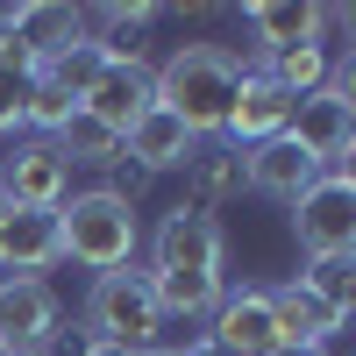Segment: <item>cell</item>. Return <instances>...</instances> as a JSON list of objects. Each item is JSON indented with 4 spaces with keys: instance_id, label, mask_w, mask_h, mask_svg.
I'll use <instances>...</instances> for the list:
<instances>
[{
    "instance_id": "18",
    "label": "cell",
    "mask_w": 356,
    "mask_h": 356,
    "mask_svg": "<svg viewBox=\"0 0 356 356\" xmlns=\"http://www.w3.org/2000/svg\"><path fill=\"white\" fill-rule=\"evenodd\" d=\"M243 193V150H228V143H200L186 157V200L193 214H221V207Z\"/></svg>"
},
{
    "instance_id": "22",
    "label": "cell",
    "mask_w": 356,
    "mask_h": 356,
    "mask_svg": "<svg viewBox=\"0 0 356 356\" xmlns=\"http://www.w3.org/2000/svg\"><path fill=\"white\" fill-rule=\"evenodd\" d=\"M100 72H107V57H100V43H93V36H79L72 50H57L50 65H43V79H57L72 100H86V86H93Z\"/></svg>"
},
{
    "instance_id": "17",
    "label": "cell",
    "mask_w": 356,
    "mask_h": 356,
    "mask_svg": "<svg viewBox=\"0 0 356 356\" xmlns=\"http://www.w3.org/2000/svg\"><path fill=\"white\" fill-rule=\"evenodd\" d=\"M200 150V136L178 122V114H164V107H150L143 122L122 136V157L143 171V178H164V171H186V157Z\"/></svg>"
},
{
    "instance_id": "26",
    "label": "cell",
    "mask_w": 356,
    "mask_h": 356,
    "mask_svg": "<svg viewBox=\"0 0 356 356\" xmlns=\"http://www.w3.org/2000/svg\"><path fill=\"white\" fill-rule=\"evenodd\" d=\"M178 356H221V349H214V342L200 335V342H186V349H178Z\"/></svg>"
},
{
    "instance_id": "13",
    "label": "cell",
    "mask_w": 356,
    "mask_h": 356,
    "mask_svg": "<svg viewBox=\"0 0 356 356\" xmlns=\"http://www.w3.org/2000/svg\"><path fill=\"white\" fill-rule=\"evenodd\" d=\"M93 122H107L114 136H129L143 114L157 107V79H150V65H107L93 86H86V100H79Z\"/></svg>"
},
{
    "instance_id": "27",
    "label": "cell",
    "mask_w": 356,
    "mask_h": 356,
    "mask_svg": "<svg viewBox=\"0 0 356 356\" xmlns=\"http://www.w3.org/2000/svg\"><path fill=\"white\" fill-rule=\"evenodd\" d=\"M79 356H129V349H107V342H86Z\"/></svg>"
},
{
    "instance_id": "25",
    "label": "cell",
    "mask_w": 356,
    "mask_h": 356,
    "mask_svg": "<svg viewBox=\"0 0 356 356\" xmlns=\"http://www.w3.org/2000/svg\"><path fill=\"white\" fill-rule=\"evenodd\" d=\"M271 356H335V349H300V342H278Z\"/></svg>"
},
{
    "instance_id": "11",
    "label": "cell",
    "mask_w": 356,
    "mask_h": 356,
    "mask_svg": "<svg viewBox=\"0 0 356 356\" xmlns=\"http://www.w3.org/2000/svg\"><path fill=\"white\" fill-rule=\"evenodd\" d=\"M57 321L65 307H57L50 278H0V349H50Z\"/></svg>"
},
{
    "instance_id": "24",
    "label": "cell",
    "mask_w": 356,
    "mask_h": 356,
    "mask_svg": "<svg viewBox=\"0 0 356 356\" xmlns=\"http://www.w3.org/2000/svg\"><path fill=\"white\" fill-rule=\"evenodd\" d=\"M29 129V72H8L0 65V136Z\"/></svg>"
},
{
    "instance_id": "30",
    "label": "cell",
    "mask_w": 356,
    "mask_h": 356,
    "mask_svg": "<svg viewBox=\"0 0 356 356\" xmlns=\"http://www.w3.org/2000/svg\"><path fill=\"white\" fill-rule=\"evenodd\" d=\"M0 356H15V349H0Z\"/></svg>"
},
{
    "instance_id": "20",
    "label": "cell",
    "mask_w": 356,
    "mask_h": 356,
    "mask_svg": "<svg viewBox=\"0 0 356 356\" xmlns=\"http://www.w3.org/2000/svg\"><path fill=\"white\" fill-rule=\"evenodd\" d=\"M50 143H57V157H65V164H86V171H114V164H122V136H114L107 122H93L86 107H79Z\"/></svg>"
},
{
    "instance_id": "14",
    "label": "cell",
    "mask_w": 356,
    "mask_h": 356,
    "mask_svg": "<svg viewBox=\"0 0 356 356\" xmlns=\"http://www.w3.org/2000/svg\"><path fill=\"white\" fill-rule=\"evenodd\" d=\"M314 178H321V164H314L292 136H271V143H250V150H243V186L264 193V200H285V207H292Z\"/></svg>"
},
{
    "instance_id": "21",
    "label": "cell",
    "mask_w": 356,
    "mask_h": 356,
    "mask_svg": "<svg viewBox=\"0 0 356 356\" xmlns=\"http://www.w3.org/2000/svg\"><path fill=\"white\" fill-rule=\"evenodd\" d=\"M300 285L314 292L321 307H335V314H349V307H356V257H314L307 271H300Z\"/></svg>"
},
{
    "instance_id": "2",
    "label": "cell",
    "mask_w": 356,
    "mask_h": 356,
    "mask_svg": "<svg viewBox=\"0 0 356 356\" xmlns=\"http://www.w3.org/2000/svg\"><path fill=\"white\" fill-rule=\"evenodd\" d=\"M243 72L250 65L228 43H178L150 79H157V107L164 114H178L200 143H221V122H228V100L243 86Z\"/></svg>"
},
{
    "instance_id": "15",
    "label": "cell",
    "mask_w": 356,
    "mask_h": 356,
    "mask_svg": "<svg viewBox=\"0 0 356 356\" xmlns=\"http://www.w3.org/2000/svg\"><path fill=\"white\" fill-rule=\"evenodd\" d=\"M264 307H271V328H278V342H300V349H328V342L342 335V321H349V314H335V307H321V300H314V292H307L300 278L264 285Z\"/></svg>"
},
{
    "instance_id": "5",
    "label": "cell",
    "mask_w": 356,
    "mask_h": 356,
    "mask_svg": "<svg viewBox=\"0 0 356 356\" xmlns=\"http://www.w3.org/2000/svg\"><path fill=\"white\" fill-rule=\"evenodd\" d=\"M292 235H300L307 264L314 257H356V178L349 171H321L292 200Z\"/></svg>"
},
{
    "instance_id": "19",
    "label": "cell",
    "mask_w": 356,
    "mask_h": 356,
    "mask_svg": "<svg viewBox=\"0 0 356 356\" xmlns=\"http://www.w3.org/2000/svg\"><path fill=\"white\" fill-rule=\"evenodd\" d=\"M150 22L157 8H122V0H107V8H86V36L100 43L107 65H143V43H150Z\"/></svg>"
},
{
    "instance_id": "1",
    "label": "cell",
    "mask_w": 356,
    "mask_h": 356,
    "mask_svg": "<svg viewBox=\"0 0 356 356\" xmlns=\"http://www.w3.org/2000/svg\"><path fill=\"white\" fill-rule=\"evenodd\" d=\"M150 292L164 321H207L228 292V243L214 214H193V207H171L150 228Z\"/></svg>"
},
{
    "instance_id": "6",
    "label": "cell",
    "mask_w": 356,
    "mask_h": 356,
    "mask_svg": "<svg viewBox=\"0 0 356 356\" xmlns=\"http://www.w3.org/2000/svg\"><path fill=\"white\" fill-rule=\"evenodd\" d=\"M285 136L300 143L321 171H349V157H356V107L335 100V93H300V100H292Z\"/></svg>"
},
{
    "instance_id": "29",
    "label": "cell",
    "mask_w": 356,
    "mask_h": 356,
    "mask_svg": "<svg viewBox=\"0 0 356 356\" xmlns=\"http://www.w3.org/2000/svg\"><path fill=\"white\" fill-rule=\"evenodd\" d=\"M15 356H50V349H15Z\"/></svg>"
},
{
    "instance_id": "28",
    "label": "cell",
    "mask_w": 356,
    "mask_h": 356,
    "mask_svg": "<svg viewBox=\"0 0 356 356\" xmlns=\"http://www.w3.org/2000/svg\"><path fill=\"white\" fill-rule=\"evenodd\" d=\"M143 356H178V349H171V342H157V349H143Z\"/></svg>"
},
{
    "instance_id": "8",
    "label": "cell",
    "mask_w": 356,
    "mask_h": 356,
    "mask_svg": "<svg viewBox=\"0 0 356 356\" xmlns=\"http://www.w3.org/2000/svg\"><path fill=\"white\" fill-rule=\"evenodd\" d=\"M65 200H72V164L57 157V143H43V136L15 143V157L0 164V207H43V214H57Z\"/></svg>"
},
{
    "instance_id": "10",
    "label": "cell",
    "mask_w": 356,
    "mask_h": 356,
    "mask_svg": "<svg viewBox=\"0 0 356 356\" xmlns=\"http://www.w3.org/2000/svg\"><path fill=\"white\" fill-rule=\"evenodd\" d=\"M285 122H292V93H285L278 79H264V72L250 65V72H243V86H235V100H228L221 143H228V150H250V143L285 136Z\"/></svg>"
},
{
    "instance_id": "16",
    "label": "cell",
    "mask_w": 356,
    "mask_h": 356,
    "mask_svg": "<svg viewBox=\"0 0 356 356\" xmlns=\"http://www.w3.org/2000/svg\"><path fill=\"white\" fill-rule=\"evenodd\" d=\"M243 29L257 57L292 50V43H328V15L314 0H257V8H243Z\"/></svg>"
},
{
    "instance_id": "4",
    "label": "cell",
    "mask_w": 356,
    "mask_h": 356,
    "mask_svg": "<svg viewBox=\"0 0 356 356\" xmlns=\"http://www.w3.org/2000/svg\"><path fill=\"white\" fill-rule=\"evenodd\" d=\"M79 321H86V342H107V349H129V356L157 349L164 328H171L157 292H150V271H136V264L129 271H100L86 307H79Z\"/></svg>"
},
{
    "instance_id": "23",
    "label": "cell",
    "mask_w": 356,
    "mask_h": 356,
    "mask_svg": "<svg viewBox=\"0 0 356 356\" xmlns=\"http://www.w3.org/2000/svg\"><path fill=\"white\" fill-rule=\"evenodd\" d=\"M72 114H79V100L65 93V86H57V79H43V72H29V129L50 143L57 129L72 122Z\"/></svg>"
},
{
    "instance_id": "3",
    "label": "cell",
    "mask_w": 356,
    "mask_h": 356,
    "mask_svg": "<svg viewBox=\"0 0 356 356\" xmlns=\"http://www.w3.org/2000/svg\"><path fill=\"white\" fill-rule=\"evenodd\" d=\"M57 235H65V257L86 264V271H129L136 250H143V221L129 200H114L107 186H86L57 207Z\"/></svg>"
},
{
    "instance_id": "9",
    "label": "cell",
    "mask_w": 356,
    "mask_h": 356,
    "mask_svg": "<svg viewBox=\"0 0 356 356\" xmlns=\"http://www.w3.org/2000/svg\"><path fill=\"white\" fill-rule=\"evenodd\" d=\"M50 264H65L57 214H43V207H0V278H43Z\"/></svg>"
},
{
    "instance_id": "7",
    "label": "cell",
    "mask_w": 356,
    "mask_h": 356,
    "mask_svg": "<svg viewBox=\"0 0 356 356\" xmlns=\"http://www.w3.org/2000/svg\"><path fill=\"white\" fill-rule=\"evenodd\" d=\"M0 36L22 50L29 72H43L57 50H72L86 36V8H65V0H22V8H0Z\"/></svg>"
},
{
    "instance_id": "12",
    "label": "cell",
    "mask_w": 356,
    "mask_h": 356,
    "mask_svg": "<svg viewBox=\"0 0 356 356\" xmlns=\"http://www.w3.org/2000/svg\"><path fill=\"white\" fill-rule=\"evenodd\" d=\"M214 328H207V342H214L221 356H271L278 349V328H271V307H264V285H243V292H221V307L207 314Z\"/></svg>"
}]
</instances>
